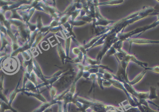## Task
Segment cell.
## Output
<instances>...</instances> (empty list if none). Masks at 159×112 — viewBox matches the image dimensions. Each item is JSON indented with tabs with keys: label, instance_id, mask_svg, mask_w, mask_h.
Returning <instances> with one entry per match:
<instances>
[{
	"label": "cell",
	"instance_id": "obj_1",
	"mask_svg": "<svg viewBox=\"0 0 159 112\" xmlns=\"http://www.w3.org/2000/svg\"><path fill=\"white\" fill-rule=\"evenodd\" d=\"M139 110H140L141 112H159V111H155L151 109L148 106L147 103H145V104H140L138 106Z\"/></svg>",
	"mask_w": 159,
	"mask_h": 112
},
{
	"label": "cell",
	"instance_id": "obj_2",
	"mask_svg": "<svg viewBox=\"0 0 159 112\" xmlns=\"http://www.w3.org/2000/svg\"><path fill=\"white\" fill-rule=\"evenodd\" d=\"M54 103H48L44 104L39 107L38 109L35 110L34 112H44L46 110H47V108Z\"/></svg>",
	"mask_w": 159,
	"mask_h": 112
},
{
	"label": "cell",
	"instance_id": "obj_3",
	"mask_svg": "<svg viewBox=\"0 0 159 112\" xmlns=\"http://www.w3.org/2000/svg\"><path fill=\"white\" fill-rule=\"evenodd\" d=\"M123 112H141L139 108L137 107H132L131 108H126L125 110Z\"/></svg>",
	"mask_w": 159,
	"mask_h": 112
},
{
	"label": "cell",
	"instance_id": "obj_4",
	"mask_svg": "<svg viewBox=\"0 0 159 112\" xmlns=\"http://www.w3.org/2000/svg\"><path fill=\"white\" fill-rule=\"evenodd\" d=\"M58 112H63V110H62V107L61 105H59V108H58Z\"/></svg>",
	"mask_w": 159,
	"mask_h": 112
},
{
	"label": "cell",
	"instance_id": "obj_5",
	"mask_svg": "<svg viewBox=\"0 0 159 112\" xmlns=\"http://www.w3.org/2000/svg\"><path fill=\"white\" fill-rule=\"evenodd\" d=\"M52 109L51 108H49V109H47V110H46L44 112H52Z\"/></svg>",
	"mask_w": 159,
	"mask_h": 112
},
{
	"label": "cell",
	"instance_id": "obj_6",
	"mask_svg": "<svg viewBox=\"0 0 159 112\" xmlns=\"http://www.w3.org/2000/svg\"><path fill=\"white\" fill-rule=\"evenodd\" d=\"M92 112H95V111H94V110H93Z\"/></svg>",
	"mask_w": 159,
	"mask_h": 112
},
{
	"label": "cell",
	"instance_id": "obj_7",
	"mask_svg": "<svg viewBox=\"0 0 159 112\" xmlns=\"http://www.w3.org/2000/svg\"><path fill=\"white\" fill-rule=\"evenodd\" d=\"M0 65H1V64H0ZM0 69H1V68H0Z\"/></svg>",
	"mask_w": 159,
	"mask_h": 112
}]
</instances>
